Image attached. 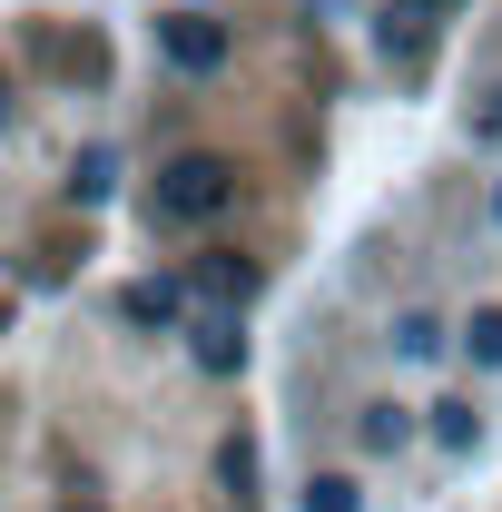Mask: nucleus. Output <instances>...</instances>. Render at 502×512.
<instances>
[{
  "label": "nucleus",
  "mask_w": 502,
  "mask_h": 512,
  "mask_svg": "<svg viewBox=\"0 0 502 512\" xmlns=\"http://www.w3.org/2000/svg\"><path fill=\"white\" fill-rule=\"evenodd\" d=\"M227 197H237V168H217V158H178V168H158V217H227Z\"/></svg>",
  "instance_id": "f257e3e1"
},
{
  "label": "nucleus",
  "mask_w": 502,
  "mask_h": 512,
  "mask_svg": "<svg viewBox=\"0 0 502 512\" xmlns=\"http://www.w3.org/2000/svg\"><path fill=\"white\" fill-rule=\"evenodd\" d=\"M158 50H168L178 69H197V79H207V69H227V20L178 10V20H158Z\"/></svg>",
  "instance_id": "f03ea898"
},
{
  "label": "nucleus",
  "mask_w": 502,
  "mask_h": 512,
  "mask_svg": "<svg viewBox=\"0 0 502 512\" xmlns=\"http://www.w3.org/2000/svg\"><path fill=\"white\" fill-rule=\"evenodd\" d=\"M384 50H394V60L414 69L424 50H434V10H424V0H404V10H384Z\"/></svg>",
  "instance_id": "7ed1b4c3"
},
{
  "label": "nucleus",
  "mask_w": 502,
  "mask_h": 512,
  "mask_svg": "<svg viewBox=\"0 0 502 512\" xmlns=\"http://www.w3.org/2000/svg\"><path fill=\"white\" fill-rule=\"evenodd\" d=\"M237 355H247L237 316H207V325H197V365H207V375H237Z\"/></svg>",
  "instance_id": "20e7f679"
},
{
  "label": "nucleus",
  "mask_w": 502,
  "mask_h": 512,
  "mask_svg": "<svg viewBox=\"0 0 502 512\" xmlns=\"http://www.w3.org/2000/svg\"><path fill=\"white\" fill-rule=\"evenodd\" d=\"M109 188H119V148H79V168H69V197H89V207H99Z\"/></svg>",
  "instance_id": "39448f33"
},
{
  "label": "nucleus",
  "mask_w": 502,
  "mask_h": 512,
  "mask_svg": "<svg viewBox=\"0 0 502 512\" xmlns=\"http://www.w3.org/2000/svg\"><path fill=\"white\" fill-rule=\"evenodd\" d=\"M119 316H128V325H168V316H178V286H168V276L128 286V296H119Z\"/></svg>",
  "instance_id": "423d86ee"
},
{
  "label": "nucleus",
  "mask_w": 502,
  "mask_h": 512,
  "mask_svg": "<svg viewBox=\"0 0 502 512\" xmlns=\"http://www.w3.org/2000/svg\"><path fill=\"white\" fill-rule=\"evenodd\" d=\"M404 434H414V414H404V404H365V424H355V444H365V453H394Z\"/></svg>",
  "instance_id": "0eeeda50"
},
{
  "label": "nucleus",
  "mask_w": 502,
  "mask_h": 512,
  "mask_svg": "<svg viewBox=\"0 0 502 512\" xmlns=\"http://www.w3.org/2000/svg\"><path fill=\"white\" fill-rule=\"evenodd\" d=\"M394 355H414V365H424V355H443V325L424 316V306H414V316L394 325Z\"/></svg>",
  "instance_id": "6e6552de"
},
{
  "label": "nucleus",
  "mask_w": 502,
  "mask_h": 512,
  "mask_svg": "<svg viewBox=\"0 0 502 512\" xmlns=\"http://www.w3.org/2000/svg\"><path fill=\"white\" fill-rule=\"evenodd\" d=\"M306 512H365V493H355L345 473H315V483H306Z\"/></svg>",
  "instance_id": "1a4fd4ad"
},
{
  "label": "nucleus",
  "mask_w": 502,
  "mask_h": 512,
  "mask_svg": "<svg viewBox=\"0 0 502 512\" xmlns=\"http://www.w3.org/2000/svg\"><path fill=\"white\" fill-rule=\"evenodd\" d=\"M473 434H483V414H473V404H434V444H473Z\"/></svg>",
  "instance_id": "9d476101"
},
{
  "label": "nucleus",
  "mask_w": 502,
  "mask_h": 512,
  "mask_svg": "<svg viewBox=\"0 0 502 512\" xmlns=\"http://www.w3.org/2000/svg\"><path fill=\"white\" fill-rule=\"evenodd\" d=\"M463 345H473V365H502V306H483V316L463 325Z\"/></svg>",
  "instance_id": "9b49d317"
},
{
  "label": "nucleus",
  "mask_w": 502,
  "mask_h": 512,
  "mask_svg": "<svg viewBox=\"0 0 502 512\" xmlns=\"http://www.w3.org/2000/svg\"><path fill=\"white\" fill-rule=\"evenodd\" d=\"M247 286H256V276L237 266V256H207V296H247Z\"/></svg>",
  "instance_id": "f8f14e48"
}]
</instances>
